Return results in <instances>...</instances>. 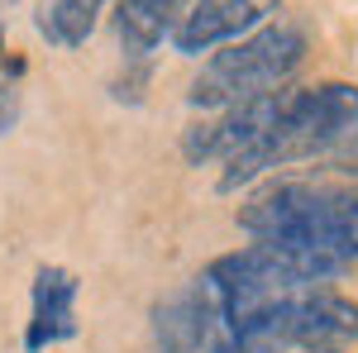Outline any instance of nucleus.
I'll return each mask as SVG.
<instances>
[{
  "label": "nucleus",
  "instance_id": "f257e3e1",
  "mask_svg": "<svg viewBox=\"0 0 358 353\" xmlns=\"http://www.w3.org/2000/svg\"><path fill=\"white\" fill-rule=\"evenodd\" d=\"M292 163H320L339 177H358V86L325 82L287 91L282 110L268 124V134L248 143L239 158H229L220 172V191H239L273 167Z\"/></svg>",
  "mask_w": 358,
  "mask_h": 353
},
{
  "label": "nucleus",
  "instance_id": "f03ea898",
  "mask_svg": "<svg viewBox=\"0 0 358 353\" xmlns=\"http://www.w3.org/2000/svg\"><path fill=\"white\" fill-rule=\"evenodd\" d=\"M239 229L253 244L292 248L330 268L358 263V187L339 182H268L239 206Z\"/></svg>",
  "mask_w": 358,
  "mask_h": 353
},
{
  "label": "nucleus",
  "instance_id": "7ed1b4c3",
  "mask_svg": "<svg viewBox=\"0 0 358 353\" xmlns=\"http://www.w3.org/2000/svg\"><path fill=\"white\" fill-rule=\"evenodd\" d=\"M306 57V34L296 24H263L239 43H224L220 53L206 57V67L196 72L187 101L196 110H234L248 101L273 96Z\"/></svg>",
  "mask_w": 358,
  "mask_h": 353
},
{
  "label": "nucleus",
  "instance_id": "20e7f679",
  "mask_svg": "<svg viewBox=\"0 0 358 353\" xmlns=\"http://www.w3.org/2000/svg\"><path fill=\"white\" fill-rule=\"evenodd\" d=\"M358 339V301L315 287L282 301L273 310L239 325L244 353H292V349H344Z\"/></svg>",
  "mask_w": 358,
  "mask_h": 353
},
{
  "label": "nucleus",
  "instance_id": "39448f33",
  "mask_svg": "<svg viewBox=\"0 0 358 353\" xmlns=\"http://www.w3.org/2000/svg\"><path fill=\"white\" fill-rule=\"evenodd\" d=\"M153 334H158L163 353H244L224 291L210 277V268L196 272L182 291H172L153 305Z\"/></svg>",
  "mask_w": 358,
  "mask_h": 353
},
{
  "label": "nucleus",
  "instance_id": "423d86ee",
  "mask_svg": "<svg viewBox=\"0 0 358 353\" xmlns=\"http://www.w3.org/2000/svg\"><path fill=\"white\" fill-rule=\"evenodd\" d=\"M273 10L277 0H192V10L182 15V24L172 34V48L182 57L215 53L224 43H239L248 34H258Z\"/></svg>",
  "mask_w": 358,
  "mask_h": 353
},
{
  "label": "nucleus",
  "instance_id": "0eeeda50",
  "mask_svg": "<svg viewBox=\"0 0 358 353\" xmlns=\"http://www.w3.org/2000/svg\"><path fill=\"white\" fill-rule=\"evenodd\" d=\"M282 96H287V91H273V96H263V101L220 110V115L206 120V124H192L187 138H182L187 163L201 167V163H229V158H239L248 143H258V138L268 134V124L277 120V110H282Z\"/></svg>",
  "mask_w": 358,
  "mask_h": 353
},
{
  "label": "nucleus",
  "instance_id": "6e6552de",
  "mask_svg": "<svg viewBox=\"0 0 358 353\" xmlns=\"http://www.w3.org/2000/svg\"><path fill=\"white\" fill-rule=\"evenodd\" d=\"M77 272L43 263L34 272V287H29V325H24V353H43L53 344L77 339Z\"/></svg>",
  "mask_w": 358,
  "mask_h": 353
},
{
  "label": "nucleus",
  "instance_id": "1a4fd4ad",
  "mask_svg": "<svg viewBox=\"0 0 358 353\" xmlns=\"http://www.w3.org/2000/svg\"><path fill=\"white\" fill-rule=\"evenodd\" d=\"M101 10H106V0H43L38 5V34L53 48H82L96 34Z\"/></svg>",
  "mask_w": 358,
  "mask_h": 353
},
{
  "label": "nucleus",
  "instance_id": "9d476101",
  "mask_svg": "<svg viewBox=\"0 0 358 353\" xmlns=\"http://www.w3.org/2000/svg\"><path fill=\"white\" fill-rule=\"evenodd\" d=\"M10 72V62H5V38H0V77Z\"/></svg>",
  "mask_w": 358,
  "mask_h": 353
},
{
  "label": "nucleus",
  "instance_id": "9b49d317",
  "mask_svg": "<svg viewBox=\"0 0 358 353\" xmlns=\"http://www.w3.org/2000/svg\"><path fill=\"white\" fill-rule=\"evenodd\" d=\"M292 353H344V349H292Z\"/></svg>",
  "mask_w": 358,
  "mask_h": 353
}]
</instances>
